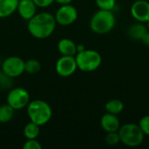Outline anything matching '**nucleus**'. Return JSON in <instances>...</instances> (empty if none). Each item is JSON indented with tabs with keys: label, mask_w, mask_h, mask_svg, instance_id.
<instances>
[{
	"label": "nucleus",
	"mask_w": 149,
	"mask_h": 149,
	"mask_svg": "<svg viewBox=\"0 0 149 149\" xmlns=\"http://www.w3.org/2000/svg\"><path fill=\"white\" fill-rule=\"evenodd\" d=\"M56 3H58L60 5H64V4H69L72 2V0H55Z\"/></svg>",
	"instance_id": "nucleus-27"
},
{
	"label": "nucleus",
	"mask_w": 149,
	"mask_h": 149,
	"mask_svg": "<svg viewBox=\"0 0 149 149\" xmlns=\"http://www.w3.org/2000/svg\"><path fill=\"white\" fill-rule=\"evenodd\" d=\"M115 17L113 10H97L91 17L89 26L92 31L96 34H107L115 26Z\"/></svg>",
	"instance_id": "nucleus-3"
},
{
	"label": "nucleus",
	"mask_w": 149,
	"mask_h": 149,
	"mask_svg": "<svg viewBox=\"0 0 149 149\" xmlns=\"http://www.w3.org/2000/svg\"><path fill=\"white\" fill-rule=\"evenodd\" d=\"M54 17L58 24L62 26H68L72 24L77 20L78 10L71 3L64 4L57 10Z\"/></svg>",
	"instance_id": "nucleus-8"
},
{
	"label": "nucleus",
	"mask_w": 149,
	"mask_h": 149,
	"mask_svg": "<svg viewBox=\"0 0 149 149\" xmlns=\"http://www.w3.org/2000/svg\"><path fill=\"white\" fill-rule=\"evenodd\" d=\"M118 133L120 134V142L127 147H139L144 141L145 134H143L138 124L127 123L120 126Z\"/></svg>",
	"instance_id": "nucleus-5"
},
{
	"label": "nucleus",
	"mask_w": 149,
	"mask_h": 149,
	"mask_svg": "<svg viewBox=\"0 0 149 149\" xmlns=\"http://www.w3.org/2000/svg\"><path fill=\"white\" fill-rule=\"evenodd\" d=\"M24 149H41L42 148V145L40 144V142L38 141H37V139H31V140H26V141L24 142Z\"/></svg>",
	"instance_id": "nucleus-24"
},
{
	"label": "nucleus",
	"mask_w": 149,
	"mask_h": 149,
	"mask_svg": "<svg viewBox=\"0 0 149 149\" xmlns=\"http://www.w3.org/2000/svg\"><path fill=\"white\" fill-rule=\"evenodd\" d=\"M58 51L63 56H75L77 54V45L70 38H62L58 43Z\"/></svg>",
	"instance_id": "nucleus-13"
},
{
	"label": "nucleus",
	"mask_w": 149,
	"mask_h": 149,
	"mask_svg": "<svg viewBox=\"0 0 149 149\" xmlns=\"http://www.w3.org/2000/svg\"><path fill=\"white\" fill-rule=\"evenodd\" d=\"M30 101V93L23 87L11 88L7 94V104L15 111L26 107Z\"/></svg>",
	"instance_id": "nucleus-6"
},
{
	"label": "nucleus",
	"mask_w": 149,
	"mask_h": 149,
	"mask_svg": "<svg viewBox=\"0 0 149 149\" xmlns=\"http://www.w3.org/2000/svg\"><path fill=\"white\" fill-rule=\"evenodd\" d=\"M105 109H106L107 113H110L118 115L120 113H122V111L124 110V104L120 100L113 99V100H109L108 102H107V104L105 106Z\"/></svg>",
	"instance_id": "nucleus-16"
},
{
	"label": "nucleus",
	"mask_w": 149,
	"mask_h": 149,
	"mask_svg": "<svg viewBox=\"0 0 149 149\" xmlns=\"http://www.w3.org/2000/svg\"><path fill=\"white\" fill-rule=\"evenodd\" d=\"M15 110L9 105V104H3L0 106V123H8L10 122L13 116H14Z\"/></svg>",
	"instance_id": "nucleus-18"
},
{
	"label": "nucleus",
	"mask_w": 149,
	"mask_h": 149,
	"mask_svg": "<svg viewBox=\"0 0 149 149\" xmlns=\"http://www.w3.org/2000/svg\"><path fill=\"white\" fill-rule=\"evenodd\" d=\"M37 8L38 6L32 0H19L17 11L23 19L29 21L36 15Z\"/></svg>",
	"instance_id": "nucleus-11"
},
{
	"label": "nucleus",
	"mask_w": 149,
	"mask_h": 149,
	"mask_svg": "<svg viewBox=\"0 0 149 149\" xmlns=\"http://www.w3.org/2000/svg\"><path fill=\"white\" fill-rule=\"evenodd\" d=\"M148 31L147 25L144 24V23L137 22L134 24H132L128 30H127V35L128 37L135 41H141L143 35Z\"/></svg>",
	"instance_id": "nucleus-15"
},
{
	"label": "nucleus",
	"mask_w": 149,
	"mask_h": 149,
	"mask_svg": "<svg viewBox=\"0 0 149 149\" xmlns=\"http://www.w3.org/2000/svg\"><path fill=\"white\" fill-rule=\"evenodd\" d=\"M131 15L137 21L146 24L149 20V2L146 0H137L131 6Z\"/></svg>",
	"instance_id": "nucleus-10"
},
{
	"label": "nucleus",
	"mask_w": 149,
	"mask_h": 149,
	"mask_svg": "<svg viewBox=\"0 0 149 149\" xmlns=\"http://www.w3.org/2000/svg\"><path fill=\"white\" fill-rule=\"evenodd\" d=\"M13 85V79L5 74L2 70L0 71V90H7L11 88Z\"/></svg>",
	"instance_id": "nucleus-20"
},
{
	"label": "nucleus",
	"mask_w": 149,
	"mask_h": 149,
	"mask_svg": "<svg viewBox=\"0 0 149 149\" xmlns=\"http://www.w3.org/2000/svg\"><path fill=\"white\" fill-rule=\"evenodd\" d=\"M55 17L47 11L36 13L27 24V29L30 34L37 39H45L49 38L56 28Z\"/></svg>",
	"instance_id": "nucleus-1"
},
{
	"label": "nucleus",
	"mask_w": 149,
	"mask_h": 149,
	"mask_svg": "<svg viewBox=\"0 0 149 149\" xmlns=\"http://www.w3.org/2000/svg\"><path fill=\"white\" fill-rule=\"evenodd\" d=\"M19 0H0V18H6L17 11Z\"/></svg>",
	"instance_id": "nucleus-14"
},
{
	"label": "nucleus",
	"mask_w": 149,
	"mask_h": 149,
	"mask_svg": "<svg viewBox=\"0 0 149 149\" xmlns=\"http://www.w3.org/2000/svg\"><path fill=\"white\" fill-rule=\"evenodd\" d=\"M84 50H86V47H85L84 45H82V44L77 45V52H82V51H84Z\"/></svg>",
	"instance_id": "nucleus-28"
},
{
	"label": "nucleus",
	"mask_w": 149,
	"mask_h": 149,
	"mask_svg": "<svg viewBox=\"0 0 149 149\" xmlns=\"http://www.w3.org/2000/svg\"><path fill=\"white\" fill-rule=\"evenodd\" d=\"M41 68L42 65L40 62L35 58H31L24 61V72L29 74H37L40 72Z\"/></svg>",
	"instance_id": "nucleus-19"
},
{
	"label": "nucleus",
	"mask_w": 149,
	"mask_h": 149,
	"mask_svg": "<svg viewBox=\"0 0 149 149\" xmlns=\"http://www.w3.org/2000/svg\"><path fill=\"white\" fill-rule=\"evenodd\" d=\"M40 133V126L33 123L29 122L25 125L24 127V135L26 140H31V139H37Z\"/></svg>",
	"instance_id": "nucleus-17"
},
{
	"label": "nucleus",
	"mask_w": 149,
	"mask_h": 149,
	"mask_svg": "<svg viewBox=\"0 0 149 149\" xmlns=\"http://www.w3.org/2000/svg\"><path fill=\"white\" fill-rule=\"evenodd\" d=\"M97 6L101 10H113L116 4V0H95Z\"/></svg>",
	"instance_id": "nucleus-22"
},
{
	"label": "nucleus",
	"mask_w": 149,
	"mask_h": 149,
	"mask_svg": "<svg viewBox=\"0 0 149 149\" xmlns=\"http://www.w3.org/2000/svg\"><path fill=\"white\" fill-rule=\"evenodd\" d=\"M141 41L143 43V45H146V46L149 47V31L148 30V31L143 35V37L141 38Z\"/></svg>",
	"instance_id": "nucleus-26"
},
{
	"label": "nucleus",
	"mask_w": 149,
	"mask_h": 149,
	"mask_svg": "<svg viewBox=\"0 0 149 149\" xmlns=\"http://www.w3.org/2000/svg\"><path fill=\"white\" fill-rule=\"evenodd\" d=\"M78 69L85 72H91L97 70L102 63L100 53L95 50H84L75 55Z\"/></svg>",
	"instance_id": "nucleus-4"
},
{
	"label": "nucleus",
	"mask_w": 149,
	"mask_h": 149,
	"mask_svg": "<svg viewBox=\"0 0 149 149\" xmlns=\"http://www.w3.org/2000/svg\"><path fill=\"white\" fill-rule=\"evenodd\" d=\"M100 126L102 129L107 133L117 132L120 127V122L117 115L110 113H106L102 115L100 119Z\"/></svg>",
	"instance_id": "nucleus-12"
},
{
	"label": "nucleus",
	"mask_w": 149,
	"mask_h": 149,
	"mask_svg": "<svg viewBox=\"0 0 149 149\" xmlns=\"http://www.w3.org/2000/svg\"><path fill=\"white\" fill-rule=\"evenodd\" d=\"M32 1L39 8H46V7H49L50 5H52L55 2V0H32Z\"/></svg>",
	"instance_id": "nucleus-25"
},
{
	"label": "nucleus",
	"mask_w": 149,
	"mask_h": 149,
	"mask_svg": "<svg viewBox=\"0 0 149 149\" xmlns=\"http://www.w3.org/2000/svg\"><path fill=\"white\" fill-rule=\"evenodd\" d=\"M105 141L107 142V145L109 146H115L118 145L120 142V134L117 132H111V133H107Z\"/></svg>",
	"instance_id": "nucleus-21"
},
{
	"label": "nucleus",
	"mask_w": 149,
	"mask_h": 149,
	"mask_svg": "<svg viewBox=\"0 0 149 149\" xmlns=\"http://www.w3.org/2000/svg\"><path fill=\"white\" fill-rule=\"evenodd\" d=\"M26 108L30 121L40 127L47 124L52 117V109L51 106L45 100H31L29 102Z\"/></svg>",
	"instance_id": "nucleus-2"
},
{
	"label": "nucleus",
	"mask_w": 149,
	"mask_h": 149,
	"mask_svg": "<svg viewBox=\"0 0 149 149\" xmlns=\"http://www.w3.org/2000/svg\"><path fill=\"white\" fill-rule=\"evenodd\" d=\"M139 127L145 135L149 136V115L143 116L139 121Z\"/></svg>",
	"instance_id": "nucleus-23"
},
{
	"label": "nucleus",
	"mask_w": 149,
	"mask_h": 149,
	"mask_svg": "<svg viewBox=\"0 0 149 149\" xmlns=\"http://www.w3.org/2000/svg\"><path fill=\"white\" fill-rule=\"evenodd\" d=\"M1 70L12 79L17 78L24 72V60L17 56H10L3 61Z\"/></svg>",
	"instance_id": "nucleus-7"
},
{
	"label": "nucleus",
	"mask_w": 149,
	"mask_h": 149,
	"mask_svg": "<svg viewBox=\"0 0 149 149\" xmlns=\"http://www.w3.org/2000/svg\"><path fill=\"white\" fill-rule=\"evenodd\" d=\"M146 24H147V28H148V30L149 31V20L147 22V23H146Z\"/></svg>",
	"instance_id": "nucleus-29"
},
{
	"label": "nucleus",
	"mask_w": 149,
	"mask_h": 149,
	"mask_svg": "<svg viewBox=\"0 0 149 149\" xmlns=\"http://www.w3.org/2000/svg\"><path fill=\"white\" fill-rule=\"evenodd\" d=\"M78 69L75 56H61L56 62L55 70L60 77H70Z\"/></svg>",
	"instance_id": "nucleus-9"
}]
</instances>
